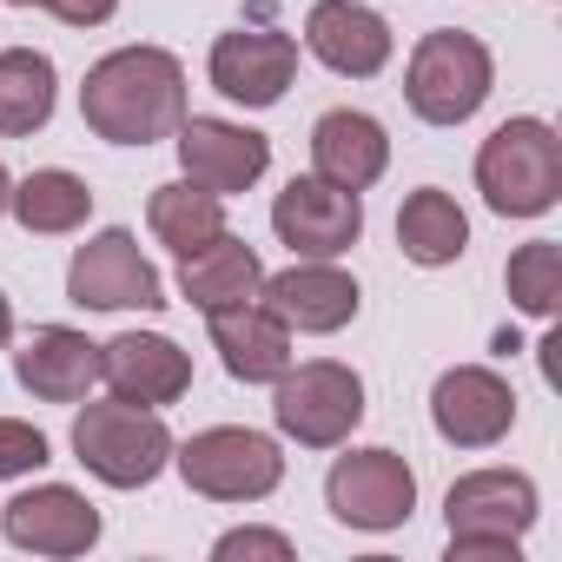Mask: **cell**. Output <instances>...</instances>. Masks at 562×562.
Returning <instances> with one entry per match:
<instances>
[{
	"instance_id": "obj_11",
	"label": "cell",
	"mask_w": 562,
	"mask_h": 562,
	"mask_svg": "<svg viewBox=\"0 0 562 562\" xmlns=\"http://www.w3.org/2000/svg\"><path fill=\"white\" fill-rule=\"evenodd\" d=\"M258 305L285 325V331H305V338H331L358 318V278L338 271L331 258H299L285 271L258 278Z\"/></svg>"
},
{
	"instance_id": "obj_30",
	"label": "cell",
	"mask_w": 562,
	"mask_h": 562,
	"mask_svg": "<svg viewBox=\"0 0 562 562\" xmlns=\"http://www.w3.org/2000/svg\"><path fill=\"white\" fill-rule=\"evenodd\" d=\"M8 338H14V305H8V292H0V351H8Z\"/></svg>"
},
{
	"instance_id": "obj_25",
	"label": "cell",
	"mask_w": 562,
	"mask_h": 562,
	"mask_svg": "<svg viewBox=\"0 0 562 562\" xmlns=\"http://www.w3.org/2000/svg\"><path fill=\"white\" fill-rule=\"evenodd\" d=\"M146 225H153V238L166 245V251H199L205 238H218L225 232V199L218 192H205V186H192V179H172V186H153V199H146Z\"/></svg>"
},
{
	"instance_id": "obj_16",
	"label": "cell",
	"mask_w": 562,
	"mask_h": 562,
	"mask_svg": "<svg viewBox=\"0 0 562 562\" xmlns=\"http://www.w3.org/2000/svg\"><path fill=\"white\" fill-rule=\"evenodd\" d=\"M100 384L126 404L166 411L192 391V358L166 331H120L113 345H100Z\"/></svg>"
},
{
	"instance_id": "obj_6",
	"label": "cell",
	"mask_w": 562,
	"mask_h": 562,
	"mask_svg": "<svg viewBox=\"0 0 562 562\" xmlns=\"http://www.w3.org/2000/svg\"><path fill=\"white\" fill-rule=\"evenodd\" d=\"M172 463H179L186 490H199L212 503H258L285 483V450L245 424H212V430L172 443Z\"/></svg>"
},
{
	"instance_id": "obj_28",
	"label": "cell",
	"mask_w": 562,
	"mask_h": 562,
	"mask_svg": "<svg viewBox=\"0 0 562 562\" xmlns=\"http://www.w3.org/2000/svg\"><path fill=\"white\" fill-rule=\"evenodd\" d=\"M212 555H218V562H238V555H271V562H292L299 549H292V536H278V529H225V536L212 542Z\"/></svg>"
},
{
	"instance_id": "obj_18",
	"label": "cell",
	"mask_w": 562,
	"mask_h": 562,
	"mask_svg": "<svg viewBox=\"0 0 562 562\" xmlns=\"http://www.w3.org/2000/svg\"><path fill=\"white\" fill-rule=\"evenodd\" d=\"M205 325H212L218 364H225L238 384H278V378L292 371V331L278 325L258 299L218 305V312H205Z\"/></svg>"
},
{
	"instance_id": "obj_31",
	"label": "cell",
	"mask_w": 562,
	"mask_h": 562,
	"mask_svg": "<svg viewBox=\"0 0 562 562\" xmlns=\"http://www.w3.org/2000/svg\"><path fill=\"white\" fill-rule=\"evenodd\" d=\"M8 192H14V179H8V166H0V218H8Z\"/></svg>"
},
{
	"instance_id": "obj_9",
	"label": "cell",
	"mask_w": 562,
	"mask_h": 562,
	"mask_svg": "<svg viewBox=\"0 0 562 562\" xmlns=\"http://www.w3.org/2000/svg\"><path fill=\"white\" fill-rule=\"evenodd\" d=\"M325 503H331V516H338L345 529H371V536H378V529H397V522H411V509H417V470H411L397 450H384V443L351 450V457L331 463Z\"/></svg>"
},
{
	"instance_id": "obj_21",
	"label": "cell",
	"mask_w": 562,
	"mask_h": 562,
	"mask_svg": "<svg viewBox=\"0 0 562 562\" xmlns=\"http://www.w3.org/2000/svg\"><path fill=\"white\" fill-rule=\"evenodd\" d=\"M258 278H265V265H258V251H251L238 232H218V238H205L199 251L179 258V292H186V305H199V312L258 299Z\"/></svg>"
},
{
	"instance_id": "obj_27",
	"label": "cell",
	"mask_w": 562,
	"mask_h": 562,
	"mask_svg": "<svg viewBox=\"0 0 562 562\" xmlns=\"http://www.w3.org/2000/svg\"><path fill=\"white\" fill-rule=\"evenodd\" d=\"M47 457H54V450H47V437H41L34 424L0 417V483H8V476H34Z\"/></svg>"
},
{
	"instance_id": "obj_1",
	"label": "cell",
	"mask_w": 562,
	"mask_h": 562,
	"mask_svg": "<svg viewBox=\"0 0 562 562\" xmlns=\"http://www.w3.org/2000/svg\"><path fill=\"white\" fill-rule=\"evenodd\" d=\"M80 120L106 146H153L172 139L186 120V67L166 47H113L87 67Z\"/></svg>"
},
{
	"instance_id": "obj_2",
	"label": "cell",
	"mask_w": 562,
	"mask_h": 562,
	"mask_svg": "<svg viewBox=\"0 0 562 562\" xmlns=\"http://www.w3.org/2000/svg\"><path fill=\"white\" fill-rule=\"evenodd\" d=\"M476 192L496 218H542L562 199V139L549 120H503L476 153Z\"/></svg>"
},
{
	"instance_id": "obj_24",
	"label": "cell",
	"mask_w": 562,
	"mask_h": 562,
	"mask_svg": "<svg viewBox=\"0 0 562 562\" xmlns=\"http://www.w3.org/2000/svg\"><path fill=\"white\" fill-rule=\"evenodd\" d=\"M60 100V74L47 54L34 47H8L0 54V139H27L54 120Z\"/></svg>"
},
{
	"instance_id": "obj_13",
	"label": "cell",
	"mask_w": 562,
	"mask_h": 562,
	"mask_svg": "<svg viewBox=\"0 0 562 562\" xmlns=\"http://www.w3.org/2000/svg\"><path fill=\"white\" fill-rule=\"evenodd\" d=\"M172 146H179V172H186L192 186L218 192V199L251 192V186L265 179V166H271V139L251 133V126H238V120H205V113H192V120H179Z\"/></svg>"
},
{
	"instance_id": "obj_4",
	"label": "cell",
	"mask_w": 562,
	"mask_h": 562,
	"mask_svg": "<svg viewBox=\"0 0 562 562\" xmlns=\"http://www.w3.org/2000/svg\"><path fill=\"white\" fill-rule=\"evenodd\" d=\"M74 457L106 483V490H146L172 463V430L159 411L106 397L74 417Z\"/></svg>"
},
{
	"instance_id": "obj_19",
	"label": "cell",
	"mask_w": 562,
	"mask_h": 562,
	"mask_svg": "<svg viewBox=\"0 0 562 562\" xmlns=\"http://www.w3.org/2000/svg\"><path fill=\"white\" fill-rule=\"evenodd\" d=\"M14 378L41 404H80L100 384V345L87 331H74V325H41L14 351Z\"/></svg>"
},
{
	"instance_id": "obj_7",
	"label": "cell",
	"mask_w": 562,
	"mask_h": 562,
	"mask_svg": "<svg viewBox=\"0 0 562 562\" xmlns=\"http://www.w3.org/2000/svg\"><path fill=\"white\" fill-rule=\"evenodd\" d=\"M271 417L292 443L305 450H338L358 424H364V378L338 358H312V364H292L285 378L271 384Z\"/></svg>"
},
{
	"instance_id": "obj_12",
	"label": "cell",
	"mask_w": 562,
	"mask_h": 562,
	"mask_svg": "<svg viewBox=\"0 0 562 562\" xmlns=\"http://www.w3.org/2000/svg\"><path fill=\"white\" fill-rule=\"evenodd\" d=\"M212 87L232 100V106H278L285 87L299 80V41L292 34H271V27H238V34H218L212 41V60H205Z\"/></svg>"
},
{
	"instance_id": "obj_26",
	"label": "cell",
	"mask_w": 562,
	"mask_h": 562,
	"mask_svg": "<svg viewBox=\"0 0 562 562\" xmlns=\"http://www.w3.org/2000/svg\"><path fill=\"white\" fill-rule=\"evenodd\" d=\"M503 285H509V305L522 318H555V305H562V245L555 238H536V245L509 251Z\"/></svg>"
},
{
	"instance_id": "obj_3",
	"label": "cell",
	"mask_w": 562,
	"mask_h": 562,
	"mask_svg": "<svg viewBox=\"0 0 562 562\" xmlns=\"http://www.w3.org/2000/svg\"><path fill=\"white\" fill-rule=\"evenodd\" d=\"M496 87V60L476 34H457V27H437L411 47V67H404V100L424 126H463L476 120V106L490 100Z\"/></svg>"
},
{
	"instance_id": "obj_29",
	"label": "cell",
	"mask_w": 562,
	"mask_h": 562,
	"mask_svg": "<svg viewBox=\"0 0 562 562\" xmlns=\"http://www.w3.org/2000/svg\"><path fill=\"white\" fill-rule=\"evenodd\" d=\"M41 8L54 21H67V27H106L120 14V0H41Z\"/></svg>"
},
{
	"instance_id": "obj_10",
	"label": "cell",
	"mask_w": 562,
	"mask_h": 562,
	"mask_svg": "<svg viewBox=\"0 0 562 562\" xmlns=\"http://www.w3.org/2000/svg\"><path fill=\"white\" fill-rule=\"evenodd\" d=\"M271 232L292 245V258H345L364 238V192H345L331 179H292L271 199Z\"/></svg>"
},
{
	"instance_id": "obj_22",
	"label": "cell",
	"mask_w": 562,
	"mask_h": 562,
	"mask_svg": "<svg viewBox=\"0 0 562 562\" xmlns=\"http://www.w3.org/2000/svg\"><path fill=\"white\" fill-rule=\"evenodd\" d=\"M8 212L21 218V232L60 238V232H80L93 218V186L80 172H67V166H41L8 192Z\"/></svg>"
},
{
	"instance_id": "obj_5",
	"label": "cell",
	"mask_w": 562,
	"mask_h": 562,
	"mask_svg": "<svg viewBox=\"0 0 562 562\" xmlns=\"http://www.w3.org/2000/svg\"><path fill=\"white\" fill-rule=\"evenodd\" d=\"M536 483L522 470H470L450 483L443 496V522H450V555H509L522 549L529 522H536Z\"/></svg>"
},
{
	"instance_id": "obj_17",
	"label": "cell",
	"mask_w": 562,
	"mask_h": 562,
	"mask_svg": "<svg viewBox=\"0 0 562 562\" xmlns=\"http://www.w3.org/2000/svg\"><path fill=\"white\" fill-rule=\"evenodd\" d=\"M305 47L331 67V74H345V80H371V74H384L391 67V21L384 14H371V8H358V0H318V8L305 14Z\"/></svg>"
},
{
	"instance_id": "obj_20",
	"label": "cell",
	"mask_w": 562,
	"mask_h": 562,
	"mask_svg": "<svg viewBox=\"0 0 562 562\" xmlns=\"http://www.w3.org/2000/svg\"><path fill=\"white\" fill-rule=\"evenodd\" d=\"M384 166H391V133L371 113H358V106L318 113V126H312V172L318 179H331L345 192H364V186L384 179Z\"/></svg>"
},
{
	"instance_id": "obj_14",
	"label": "cell",
	"mask_w": 562,
	"mask_h": 562,
	"mask_svg": "<svg viewBox=\"0 0 562 562\" xmlns=\"http://www.w3.org/2000/svg\"><path fill=\"white\" fill-rule=\"evenodd\" d=\"M430 424H437V437L457 443V450H490V443H503L509 424H516V391H509V378H496L490 364H457V371H443L437 391H430Z\"/></svg>"
},
{
	"instance_id": "obj_23",
	"label": "cell",
	"mask_w": 562,
	"mask_h": 562,
	"mask_svg": "<svg viewBox=\"0 0 562 562\" xmlns=\"http://www.w3.org/2000/svg\"><path fill=\"white\" fill-rule=\"evenodd\" d=\"M397 245H404V258L424 265V271L457 265L463 245H470V218H463V205H457L450 192L417 186V192L404 199V212H397Z\"/></svg>"
},
{
	"instance_id": "obj_32",
	"label": "cell",
	"mask_w": 562,
	"mask_h": 562,
	"mask_svg": "<svg viewBox=\"0 0 562 562\" xmlns=\"http://www.w3.org/2000/svg\"><path fill=\"white\" fill-rule=\"evenodd\" d=\"M8 8H41V0H8Z\"/></svg>"
},
{
	"instance_id": "obj_8",
	"label": "cell",
	"mask_w": 562,
	"mask_h": 562,
	"mask_svg": "<svg viewBox=\"0 0 562 562\" xmlns=\"http://www.w3.org/2000/svg\"><path fill=\"white\" fill-rule=\"evenodd\" d=\"M67 299L87 305V312H159L166 305V285H159V271L153 258L139 251L133 232H93L74 265H67Z\"/></svg>"
},
{
	"instance_id": "obj_15",
	"label": "cell",
	"mask_w": 562,
	"mask_h": 562,
	"mask_svg": "<svg viewBox=\"0 0 562 562\" xmlns=\"http://www.w3.org/2000/svg\"><path fill=\"white\" fill-rule=\"evenodd\" d=\"M0 529H8L14 549H34V555H87L100 542V509L74 483H34L0 509Z\"/></svg>"
}]
</instances>
